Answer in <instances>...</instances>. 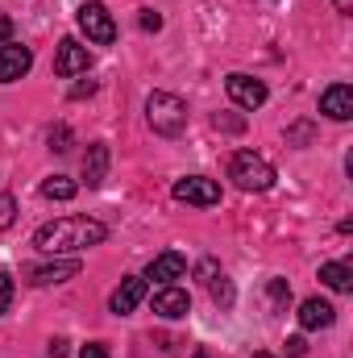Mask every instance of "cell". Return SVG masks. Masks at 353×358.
Returning a JSON list of instances; mask_svg holds the SVG:
<instances>
[{
	"label": "cell",
	"instance_id": "cell-8",
	"mask_svg": "<svg viewBox=\"0 0 353 358\" xmlns=\"http://www.w3.org/2000/svg\"><path fill=\"white\" fill-rule=\"evenodd\" d=\"M29 67H33L29 46H17V42H4L0 46V84H17Z\"/></svg>",
	"mask_w": 353,
	"mask_h": 358
},
{
	"label": "cell",
	"instance_id": "cell-21",
	"mask_svg": "<svg viewBox=\"0 0 353 358\" xmlns=\"http://www.w3.org/2000/svg\"><path fill=\"white\" fill-rule=\"evenodd\" d=\"M17 221V200L13 196H0V229H8Z\"/></svg>",
	"mask_w": 353,
	"mask_h": 358
},
{
	"label": "cell",
	"instance_id": "cell-17",
	"mask_svg": "<svg viewBox=\"0 0 353 358\" xmlns=\"http://www.w3.org/2000/svg\"><path fill=\"white\" fill-rule=\"evenodd\" d=\"M75 192H80L75 179H67V176H50L42 183V196H46V200H71Z\"/></svg>",
	"mask_w": 353,
	"mask_h": 358
},
{
	"label": "cell",
	"instance_id": "cell-12",
	"mask_svg": "<svg viewBox=\"0 0 353 358\" xmlns=\"http://www.w3.org/2000/svg\"><path fill=\"white\" fill-rule=\"evenodd\" d=\"M320 113L333 117V121H350L353 117V88L350 84H333V88H324V96H320Z\"/></svg>",
	"mask_w": 353,
	"mask_h": 358
},
{
	"label": "cell",
	"instance_id": "cell-1",
	"mask_svg": "<svg viewBox=\"0 0 353 358\" xmlns=\"http://www.w3.org/2000/svg\"><path fill=\"white\" fill-rule=\"evenodd\" d=\"M104 234L108 229L100 221H91V217H59V221H50V225H42L33 234V246L42 255H80V250L100 246Z\"/></svg>",
	"mask_w": 353,
	"mask_h": 358
},
{
	"label": "cell",
	"instance_id": "cell-14",
	"mask_svg": "<svg viewBox=\"0 0 353 358\" xmlns=\"http://www.w3.org/2000/svg\"><path fill=\"white\" fill-rule=\"evenodd\" d=\"M183 271H187V259H183L179 250H167V255H158V259L146 267V279H154V283H175Z\"/></svg>",
	"mask_w": 353,
	"mask_h": 358
},
{
	"label": "cell",
	"instance_id": "cell-2",
	"mask_svg": "<svg viewBox=\"0 0 353 358\" xmlns=\"http://www.w3.org/2000/svg\"><path fill=\"white\" fill-rule=\"evenodd\" d=\"M146 117H150V129L163 134V138H175L187 129V100H179L175 92H154L146 100Z\"/></svg>",
	"mask_w": 353,
	"mask_h": 358
},
{
	"label": "cell",
	"instance_id": "cell-25",
	"mask_svg": "<svg viewBox=\"0 0 353 358\" xmlns=\"http://www.w3.org/2000/svg\"><path fill=\"white\" fill-rule=\"evenodd\" d=\"M142 29H163V17H158L154 8H146V13H142Z\"/></svg>",
	"mask_w": 353,
	"mask_h": 358
},
{
	"label": "cell",
	"instance_id": "cell-23",
	"mask_svg": "<svg viewBox=\"0 0 353 358\" xmlns=\"http://www.w3.org/2000/svg\"><path fill=\"white\" fill-rule=\"evenodd\" d=\"M67 142H71V134H67V129H59V134H50V150H59V155H63V150H71Z\"/></svg>",
	"mask_w": 353,
	"mask_h": 358
},
{
	"label": "cell",
	"instance_id": "cell-10",
	"mask_svg": "<svg viewBox=\"0 0 353 358\" xmlns=\"http://www.w3.org/2000/svg\"><path fill=\"white\" fill-rule=\"evenodd\" d=\"M142 296H146V275H129V279H121V287L112 292L108 308H112L117 317H125V313H133V308L142 304Z\"/></svg>",
	"mask_w": 353,
	"mask_h": 358
},
{
	"label": "cell",
	"instance_id": "cell-19",
	"mask_svg": "<svg viewBox=\"0 0 353 358\" xmlns=\"http://www.w3.org/2000/svg\"><path fill=\"white\" fill-rule=\"evenodd\" d=\"M266 296H270V304H274V308H283V304L291 300V287H287V279H270V283H266Z\"/></svg>",
	"mask_w": 353,
	"mask_h": 358
},
{
	"label": "cell",
	"instance_id": "cell-26",
	"mask_svg": "<svg viewBox=\"0 0 353 358\" xmlns=\"http://www.w3.org/2000/svg\"><path fill=\"white\" fill-rule=\"evenodd\" d=\"M287 355H291V358H303V355H308L303 338H287Z\"/></svg>",
	"mask_w": 353,
	"mask_h": 358
},
{
	"label": "cell",
	"instance_id": "cell-5",
	"mask_svg": "<svg viewBox=\"0 0 353 358\" xmlns=\"http://www.w3.org/2000/svg\"><path fill=\"white\" fill-rule=\"evenodd\" d=\"M175 200L183 204H195V208H212V204H220V183L208 176H187V179H175Z\"/></svg>",
	"mask_w": 353,
	"mask_h": 358
},
{
	"label": "cell",
	"instance_id": "cell-6",
	"mask_svg": "<svg viewBox=\"0 0 353 358\" xmlns=\"http://www.w3.org/2000/svg\"><path fill=\"white\" fill-rule=\"evenodd\" d=\"M225 92H229L233 104H241V108H250V113L266 104V84L254 80V76H241V71H233V76L225 80Z\"/></svg>",
	"mask_w": 353,
	"mask_h": 358
},
{
	"label": "cell",
	"instance_id": "cell-18",
	"mask_svg": "<svg viewBox=\"0 0 353 358\" xmlns=\"http://www.w3.org/2000/svg\"><path fill=\"white\" fill-rule=\"evenodd\" d=\"M208 292H212V300H216L220 308H229V304H233V283H229L225 275H216V279H208Z\"/></svg>",
	"mask_w": 353,
	"mask_h": 358
},
{
	"label": "cell",
	"instance_id": "cell-27",
	"mask_svg": "<svg viewBox=\"0 0 353 358\" xmlns=\"http://www.w3.org/2000/svg\"><path fill=\"white\" fill-rule=\"evenodd\" d=\"M8 34H13V21H8V17H0V42H8Z\"/></svg>",
	"mask_w": 353,
	"mask_h": 358
},
{
	"label": "cell",
	"instance_id": "cell-11",
	"mask_svg": "<svg viewBox=\"0 0 353 358\" xmlns=\"http://www.w3.org/2000/svg\"><path fill=\"white\" fill-rule=\"evenodd\" d=\"M29 283L33 287H50V283H67L80 275V259H63V263H42V267H29Z\"/></svg>",
	"mask_w": 353,
	"mask_h": 358
},
{
	"label": "cell",
	"instance_id": "cell-29",
	"mask_svg": "<svg viewBox=\"0 0 353 358\" xmlns=\"http://www.w3.org/2000/svg\"><path fill=\"white\" fill-rule=\"evenodd\" d=\"M254 358H270V355H254Z\"/></svg>",
	"mask_w": 353,
	"mask_h": 358
},
{
	"label": "cell",
	"instance_id": "cell-28",
	"mask_svg": "<svg viewBox=\"0 0 353 358\" xmlns=\"http://www.w3.org/2000/svg\"><path fill=\"white\" fill-rule=\"evenodd\" d=\"M337 8H341V13H345V8H350V0H337Z\"/></svg>",
	"mask_w": 353,
	"mask_h": 358
},
{
	"label": "cell",
	"instance_id": "cell-15",
	"mask_svg": "<svg viewBox=\"0 0 353 358\" xmlns=\"http://www.w3.org/2000/svg\"><path fill=\"white\" fill-rule=\"evenodd\" d=\"M104 171H108V146H104V142H91L88 159H84V179H88V187H100V183H104Z\"/></svg>",
	"mask_w": 353,
	"mask_h": 358
},
{
	"label": "cell",
	"instance_id": "cell-7",
	"mask_svg": "<svg viewBox=\"0 0 353 358\" xmlns=\"http://www.w3.org/2000/svg\"><path fill=\"white\" fill-rule=\"evenodd\" d=\"M88 67H91L88 46H80L75 38H63V42H59V50H54V71H59L63 80H71V76H84Z\"/></svg>",
	"mask_w": 353,
	"mask_h": 358
},
{
	"label": "cell",
	"instance_id": "cell-22",
	"mask_svg": "<svg viewBox=\"0 0 353 358\" xmlns=\"http://www.w3.org/2000/svg\"><path fill=\"white\" fill-rule=\"evenodd\" d=\"M80 358H108V346H104V342H88V346L80 350Z\"/></svg>",
	"mask_w": 353,
	"mask_h": 358
},
{
	"label": "cell",
	"instance_id": "cell-4",
	"mask_svg": "<svg viewBox=\"0 0 353 358\" xmlns=\"http://www.w3.org/2000/svg\"><path fill=\"white\" fill-rule=\"evenodd\" d=\"M80 29L88 34V42H96V46H108V42L117 38V21H112V13H108L100 0L80 4Z\"/></svg>",
	"mask_w": 353,
	"mask_h": 358
},
{
	"label": "cell",
	"instance_id": "cell-9",
	"mask_svg": "<svg viewBox=\"0 0 353 358\" xmlns=\"http://www.w3.org/2000/svg\"><path fill=\"white\" fill-rule=\"evenodd\" d=\"M154 313L167 317V321H179V317L191 313V296H187L183 287H175V283H163L158 296H154Z\"/></svg>",
	"mask_w": 353,
	"mask_h": 358
},
{
	"label": "cell",
	"instance_id": "cell-3",
	"mask_svg": "<svg viewBox=\"0 0 353 358\" xmlns=\"http://www.w3.org/2000/svg\"><path fill=\"white\" fill-rule=\"evenodd\" d=\"M229 179L241 192H266L274 183V167L266 163L262 155H254V150H237L233 163H229Z\"/></svg>",
	"mask_w": 353,
	"mask_h": 358
},
{
	"label": "cell",
	"instance_id": "cell-24",
	"mask_svg": "<svg viewBox=\"0 0 353 358\" xmlns=\"http://www.w3.org/2000/svg\"><path fill=\"white\" fill-rule=\"evenodd\" d=\"M67 346H71L67 338H54V342L46 346V355H50V358H67Z\"/></svg>",
	"mask_w": 353,
	"mask_h": 358
},
{
	"label": "cell",
	"instance_id": "cell-20",
	"mask_svg": "<svg viewBox=\"0 0 353 358\" xmlns=\"http://www.w3.org/2000/svg\"><path fill=\"white\" fill-rule=\"evenodd\" d=\"M8 304H13V275L0 271V317L8 313Z\"/></svg>",
	"mask_w": 353,
	"mask_h": 358
},
{
	"label": "cell",
	"instance_id": "cell-16",
	"mask_svg": "<svg viewBox=\"0 0 353 358\" xmlns=\"http://www.w3.org/2000/svg\"><path fill=\"white\" fill-rule=\"evenodd\" d=\"M320 279L333 292H353V267H345V263H320Z\"/></svg>",
	"mask_w": 353,
	"mask_h": 358
},
{
	"label": "cell",
	"instance_id": "cell-13",
	"mask_svg": "<svg viewBox=\"0 0 353 358\" xmlns=\"http://www.w3.org/2000/svg\"><path fill=\"white\" fill-rule=\"evenodd\" d=\"M333 321H337V308H333L329 300H316V296H312V300L299 304V325H303V329H329Z\"/></svg>",
	"mask_w": 353,
	"mask_h": 358
}]
</instances>
